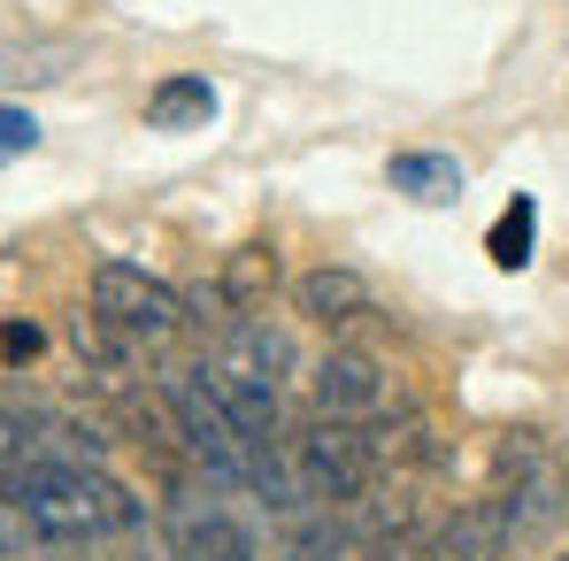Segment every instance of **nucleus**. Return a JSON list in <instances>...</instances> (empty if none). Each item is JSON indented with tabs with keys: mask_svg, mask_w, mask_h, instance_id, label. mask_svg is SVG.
Returning <instances> with one entry per match:
<instances>
[{
	"mask_svg": "<svg viewBox=\"0 0 569 561\" xmlns=\"http://www.w3.org/2000/svg\"><path fill=\"white\" fill-rule=\"evenodd\" d=\"M308 392H316V408L331 423H355V415H378L385 400H392V370H385L378 354H362V347H331L316 362V377H308Z\"/></svg>",
	"mask_w": 569,
	"mask_h": 561,
	"instance_id": "nucleus-5",
	"label": "nucleus"
},
{
	"mask_svg": "<svg viewBox=\"0 0 569 561\" xmlns=\"http://www.w3.org/2000/svg\"><path fill=\"white\" fill-rule=\"evenodd\" d=\"M31 147H39V116H31V108H16V100H0V170H8V162H23Z\"/></svg>",
	"mask_w": 569,
	"mask_h": 561,
	"instance_id": "nucleus-15",
	"label": "nucleus"
},
{
	"mask_svg": "<svg viewBox=\"0 0 569 561\" xmlns=\"http://www.w3.org/2000/svg\"><path fill=\"white\" fill-rule=\"evenodd\" d=\"M485 254H492V270H531V254H539V200H531V192H516V200L492 216Z\"/></svg>",
	"mask_w": 569,
	"mask_h": 561,
	"instance_id": "nucleus-13",
	"label": "nucleus"
},
{
	"mask_svg": "<svg viewBox=\"0 0 569 561\" xmlns=\"http://www.w3.org/2000/svg\"><path fill=\"white\" fill-rule=\"evenodd\" d=\"M0 78H16V62H8V54H0Z\"/></svg>",
	"mask_w": 569,
	"mask_h": 561,
	"instance_id": "nucleus-18",
	"label": "nucleus"
},
{
	"mask_svg": "<svg viewBox=\"0 0 569 561\" xmlns=\"http://www.w3.org/2000/svg\"><path fill=\"white\" fill-rule=\"evenodd\" d=\"M170 561H254V539L223 508H186L170 523Z\"/></svg>",
	"mask_w": 569,
	"mask_h": 561,
	"instance_id": "nucleus-6",
	"label": "nucleus"
},
{
	"mask_svg": "<svg viewBox=\"0 0 569 561\" xmlns=\"http://www.w3.org/2000/svg\"><path fill=\"white\" fill-rule=\"evenodd\" d=\"M147 123L154 131H208L216 123V86L208 78H162L147 93Z\"/></svg>",
	"mask_w": 569,
	"mask_h": 561,
	"instance_id": "nucleus-11",
	"label": "nucleus"
},
{
	"mask_svg": "<svg viewBox=\"0 0 569 561\" xmlns=\"http://www.w3.org/2000/svg\"><path fill=\"white\" fill-rule=\"evenodd\" d=\"M385 178H392V192H408V200H423V208L462 200V162H455V154H392Z\"/></svg>",
	"mask_w": 569,
	"mask_h": 561,
	"instance_id": "nucleus-12",
	"label": "nucleus"
},
{
	"mask_svg": "<svg viewBox=\"0 0 569 561\" xmlns=\"http://www.w3.org/2000/svg\"><path fill=\"white\" fill-rule=\"evenodd\" d=\"M16 462H31V423L0 408V477H8V469H16Z\"/></svg>",
	"mask_w": 569,
	"mask_h": 561,
	"instance_id": "nucleus-16",
	"label": "nucleus"
},
{
	"mask_svg": "<svg viewBox=\"0 0 569 561\" xmlns=\"http://www.w3.org/2000/svg\"><path fill=\"white\" fill-rule=\"evenodd\" d=\"M93 323L123 331V339H178L186 331V292L131 262H100L93 270Z\"/></svg>",
	"mask_w": 569,
	"mask_h": 561,
	"instance_id": "nucleus-2",
	"label": "nucleus"
},
{
	"mask_svg": "<svg viewBox=\"0 0 569 561\" xmlns=\"http://www.w3.org/2000/svg\"><path fill=\"white\" fill-rule=\"evenodd\" d=\"M0 500L39 539H108V531H131L147 515L131 500V484H116L100 462H39V454L0 477Z\"/></svg>",
	"mask_w": 569,
	"mask_h": 561,
	"instance_id": "nucleus-1",
	"label": "nucleus"
},
{
	"mask_svg": "<svg viewBox=\"0 0 569 561\" xmlns=\"http://www.w3.org/2000/svg\"><path fill=\"white\" fill-rule=\"evenodd\" d=\"M508 547H516L508 508L500 500H470V508H455V523L439 539V561H508Z\"/></svg>",
	"mask_w": 569,
	"mask_h": 561,
	"instance_id": "nucleus-8",
	"label": "nucleus"
},
{
	"mask_svg": "<svg viewBox=\"0 0 569 561\" xmlns=\"http://www.w3.org/2000/svg\"><path fill=\"white\" fill-rule=\"evenodd\" d=\"M223 292H231V308H239V315H254V308H262V300H270V284H278V247H262V239H254V247H239V254H231V262H223Z\"/></svg>",
	"mask_w": 569,
	"mask_h": 561,
	"instance_id": "nucleus-14",
	"label": "nucleus"
},
{
	"mask_svg": "<svg viewBox=\"0 0 569 561\" xmlns=\"http://www.w3.org/2000/svg\"><path fill=\"white\" fill-rule=\"evenodd\" d=\"M292 308L308 315V323H323V331H339V323H355V315H370V278H355V270H308V278L292 284Z\"/></svg>",
	"mask_w": 569,
	"mask_h": 561,
	"instance_id": "nucleus-7",
	"label": "nucleus"
},
{
	"mask_svg": "<svg viewBox=\"0 0 569 561\" xmlns=\"http://www.w3.org/2000/svg\"><path fill=\"white\" fill-rule=\"evenodd\" d=\"M292 462H300V484L316 492V500H362L370 484H378V454H370V431H355V423H316V431H300L292 439Z\"/></svg>",
	"mask_w": 569,
	"mask_h": 561,
	"instance_id": "nucleus-3",
	"label": "nucleus"
},
{
	"mask_svg": "<svg viewBox=\"0 0 569 561\" xmlns=\"http://www.w3.org/2000/svg\"><path fill=\"white\" fill-rule=\"evenodd\" d=\"M39 347H47V331H39V323H0V354H8V362H31Z\"/></svg>",
	"mask_w": 569,
	"mask_h": 561,
	"instance_id": "nucleus-17",
	"label": "nucleus"
},
{
	"mask_svg": "<svg viewBox=\"0 0 569 561\" xmlns=\"http://www.w3.org/2000/svg\"><path fill=\"white\" fill-rule=\"evenodd\" d=\"M555 561H569V554H555Z\"/></svg>",
	"mask_w": 569,
	"mask_h": 561,
	"instance_id": "nucleus-19",
	"label": "nucleus"
},
{
	"mask_svg": "<svg viewBox=\"0 0 569 561\" xmlns=\"http://www.w3.org/2000/svg\"><path fill=\"white\" fill-rule=\"evenodd\" d=\"M223 331H231V354H223V370H231V377L278 384V377L292 370V339H284L278 323H262V315H231Z\"/></svg>",
	"mask_w": 569,
	"mask_h": 561,
	"instance_id": "nucleus-9",
	"label": "nucleus"
},
{
	"mask_svg": "<svg viewBox=\"0 0 569 561\" xmlns=\"http://www.w3.org/2000/svg\"><path fill=\"white\" fill-rule=\"evenodd\" d=\"M208 384H216V400H223V415H231V431L247 447L278 439V384H254V377H231V370H216Z\"/></svg>",
	"mask_w": 569,
	"mask_h": 561,
	"instance_id": "nucleus-10",
	"label": "nucleus"
},
{
	"mask_svg": "<svg viewBox=\"0 0 569 561\" xmlns=\"http://www.w3.org/2000/svg\"><path fill=\"white\" fill-rule=\"evenodd\" d=\"M162 408H170V423H178V439H186L200 462H216L223 477L247 462L254 447L231 431V415H223V400H216V384H208V370H186L162 384Z\"/></svg>",
	"mask_w": 569,
	"mask_h": 561,
	"instance_id": "nucleus-4",
	"label": "nucleus"
}]
</instances>
